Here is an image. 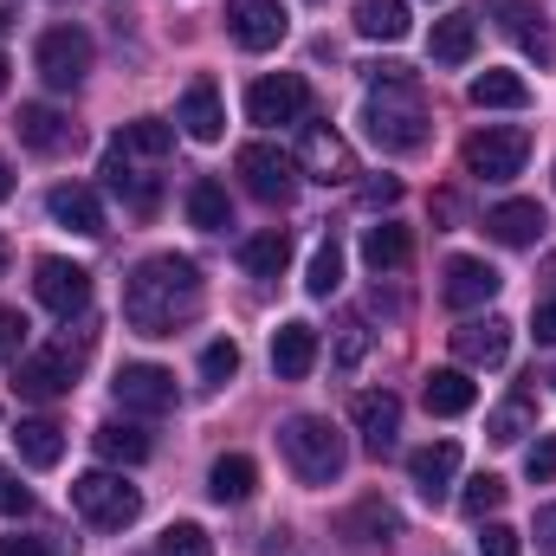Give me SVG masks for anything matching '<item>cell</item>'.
<instances>
[{
    "label": "cell",
    "instance_id": "obj_51",
    "mask_svg": "<svg viewBox=\"0 0 556 556\" xmlns=\"http://www.w3.org/2000/svg\"><path fill=\"white\" fill-rule=\"evenodd\" d=\"M13 194V168H7V155H0V201Z\"/></svg>",
    "mask_w": 556,
    "mask_h": 556
},
{
    "label": "cell",
    "instance_id": "obj_17",
    "mask_svg": "<svg viewBox=\"0 0 556 556\" xmlns=\"http://www.w3.org/2000/svg\"><path fill=\"white\" fill-rule=\"evenodd\" d=\"M273 369H278V382H304V376L317 369V330H311L304 317L278 324V337H273Z\"/></svg>",
    "mask_w": 556,
    "mask_h": 556
},
{
    "label": "cell",
    "instance_id": "obj_5",
    "mask_svg": "<svg viewBox=\"0 0 556 556\" xmlns=\"http://www.w3.org/2000/svg\"><path fill=\"white\" fill-rule=\"evenodd\" d=\"M233 168H240V181H247V194L253 201H266V207H291V194H298V162L273 149V142H247L240 155H233Z\"/></svg>",
    "mask_w": 556,
    "mask_h": 556
},
{
    "label": "cell",
    "instance_id": "obj_35",
    "mask_svg": "<svg viewBox=\"0 0 556 556\" xmlns=\"http://www.w3.org/2000/svg\"><path fill=\"white\" fill-rule=\"evenodd\" d=\"M505 33H511V39H518V46H525L531 59H544V65H551V59H556V39H551V33H544V20H538L531 7H518V0L505 7Z\"/></svg>",
    "mask_w": 556,
    "mask_h": 556
},
{
    "label": "cell",
    "instance_id": "obj_36",
    "mask_svg": "<svg viewBox=\"0 0 556 556\" xmlns=\"http://www.w3.org/2000/svg\"><path fill=\"white\" fill-rule=\"evenodd\" d=\"M505 492H511V485H505L498 472H479V479H466V492H459V511L485 525V518H492V511L505 505Z\"/></svg>",
    "mask_w": 556,
    "mask_h": 556
},
{
    "label": "cell",
    "instance_id": "obj_37",
    "mask_svg": "<svg viewBox=\"0 0 556 556\" xmlns=\"http://www.w3.org/2000/svg\"><path fill=\"white\" fill-rule=\"evenodd\" d=\"M124 149H130V155H149V162H162V155L175 149V130H168L162 117H137V124H124Z\"/></svg>",
    "mask_w": 556,
    "mask_h": 556
},
{
    "label": "cell",
    "instance_id": "obj_10",
    "mask_svg": "<svg viewBox=\"0 0 556 556\" xmlns=\"http://www.w3.org/2000/svg\"><path fill=\"white\" fill-rule=\"evenodd\" d=\"M33 291H39V304H46L52 317H72V311L91 304V273L72 266V260H39V266H33Z\"/></svg>",
    "mask_w": 556,
    "mask_h": 556
},
{
    "label": "cell",
    "instance_id": "obj_38",
    "mask_svg": "<svg viewBox=\"0 0 556 556\" xmlns=\"http://www.w3.org/2000/svg\"><path fill=\"white\" fill-rule=\"evenodd\" d=\"M531 427H538V415H531V402H525V395H511V402H505L498 415L485 420V433H492L498 446H518V440H525Z\"/></svg>",
    "mask_w": 556,
    "mask_h": 556
},
{
    "label": "cell",
    "instance_id": "obj_44",
    "mask_svg": "<svg viewBox=\"0 0 556 556\" xmlns=\"http://www.w3.org/2000/svg\"><path fill=\"white\" fill-rule=\"evenodd\" d=\"M479 556H518V531L511 525H485L479 531Z\"/></svg>",
    "mask_w": 556,
    "mask_h": 556
},
{
    "label": "cell",
    "instance_id": "obj_22",
    "mask_svg": "<svg viewBox=\"0 0 556 556\" xmlns=\"http://www.w3.org/2000/svg\"><path fill=\"white\" fill-rule=\"evenodd\" d=\"M453 472H459V446L453 440H433V446H415L408 453V479L420 485V498H446Z\"/></svg>",
    "mask_w": 556,
    "mask_h": 556
},
{
    "label": "cell",
    "instance_id": "obj_40",
    "mask_svg": "<svg viewBox=\"0 0 556 556\" xmlns=\"http://www.w3.org/2000/svg\"><path fill=\"white\" fill-rule=\"evenodd\" d=\"M155 556H214V538H207L201 525H168V531L155 538Z\"/></svg>",
    "mask_w": 556,
    "mask_h": 556
},
{
    "label": "cell",
    "instance_id": "obj_14",
    "mask_svg": "<svg viewBox=\"0 0 556 556\" xmlns=\"http://www.w3.org/2000/svg\"><path fill=\"white\" fill-rule=\"evenodd\" d=\"M298 168H304L311 181H350V175H356V155H350V142L337 137V130H324V124H304Z\"/></svg>",
    "mask_w": 556,
    "mask_h": 556
},
{
    "label": "cell",
    "instance_id": "obj_27",
    "mask_svg": "<svg viewBox=\"0 0 556 556\" xmlns=\"http://www.w3.org/2000/svg\"><path fill=\"white\" fill-rule=\"evenodd\" d=\"M415 260V233L408 227H369L363 233V266L369 273H402Z\"/></svg>",
    "mask_w": 556,
    "mask_h": 556
},
{
    "label": "cell",
    "instance_id": "obj_15",
    "mask_svg": "<svg viewBox=\"0 0 556 556\" xmlns=\"http://www.w3.org/2000/svg\"><path fill=\"white\" fill-rule=\"evenodd\" d=\"M440 298L453 311H472V304H492L498 298V273L485 260H446V278H440Z\"/></svg>",
    "mask_w": 556,
    "mask_h": 556
},
{
    "label": "cell",
    "instance_id": "obj_16",
    "mask_svg": "<svg viewBox=\"0 0 556 556\" xmlns=\"http://www.w3.org/2000/svg\"><path fill=\"white\" fill-rule=\"evenodd\" d=\"M175 124H181L194 142H220V130H227V111H220V91H214V78H194V85L181 91V111H175Z\"/></svg>",
    "mask_w": 556,
    "mask_h": 556
},
{
    "label": "cell",
    "instance_id": "obj_42",
    "mask_svg": "<svg viewBox=\"0 0 556 556\" xmlns=\"http://www.w3.org/2000/svg\"><path fill=\"white\" fill-rule=\"evenodd\" d=\"M201 376H207V382H233V376H240V343H233V337H214V343L201 350Z\"/></svg>",
    "mask_w": 556,
    "mask_h": 556
},
{
    "label": "cell",
    "instance_id": "obj_4",
    "mask_svg": "<svg viewBox=\"0 0 556 556\" xmlns=\"http://www.w3.org/2000/svg\"><path fill=\"white\" fill-rule=\"evenodd\" d=\"M72 505H78V518H91V525H104V531L137 525V511H142L137 485H124L117 472H78V479H72Z\"/></svg>",
    "mask_w": 556,
    "mask_h": 556
},
{
    "label": "cell",
    "instance_id": "obj_8",
    "mask_svg": "<svg viewBox=\"0 0 556 556\" xmlns=\"http://www.w3.org/2000/svg\"><path fill=\"white\" fill-rule=\"evenodd\" d=\"M525 155H531V137H525L518 124L479 130V137L466 142V168H472L479 181H511V175L525 168Z\"/></svg>",
    "mask_w": 556,
    "mask_h": 556
},
{
    "label": "cell",
    "instance_id": "obj_3",
    "mask_svg": "<svg viewBox=\"0 0 556 556\" xmlns=\"http://www.w3.org/2000/svg\"><path fill=\"white\" fill-rule=\"evenodd\" d=\"M363 124H369V137L382 142V149H395V155L420 149L427 142V104H420L415 78L408 85H376L369 104H363Z\"/></svg>",
    "mask_w": 556,
    "mask_h": 556
},
{
    "label": "cell",
    "instance_id": "obj_12",
    "mask_svg": "<svg viewBox=\"0 0 556 556\" xmlns=\"http://www.w3.org/2000/svg\"><path fill=\"white\" fill-rule=\"evenodd\" d=\"M285 7L278 0H227V33L247 46V52H273L278 39H285Z\"/></svg>",
    "mask_w": 556,
    "mask_h": 556
},
{
    "label": "cell",
    "instance_id": "obj_50",
    "mask_svg": "<svg viewBox=\"0 0 556 556\" xmlns=\"http://www.w3.org/2000/svg\"><path fill=\"white\" fill-rule=\"evenodd\" d=\"M538 343H556V298L538 304Z\"/></svg>",
    "mask_w": 556,
    "mask_h": 556
},
{
    "label": "cell",
    "instance_id": "obj_28",
    "mask_svg": "<svg viewBox=\"0 0 556 556\" xmlns=\"http://www.w3.org/2000/svg\"><path fill=\"white\" fill-rule=\"evenodd\" d=\"M253 485H260V466H253L247 453H227V459H214V472H207L214 505H247V498H253Z\"/></svg>",
    "mask_w": 556,
    "mask_h": 556
},
{
    "label": "cell",
    "instance_id": "obj_31",
    "mask_svg": "<svg viewBox=\"0 0 556 556\" xmlns=\"http://www.w3.org/2000/svg\"><path fill=\"white\" fill-rule=\"evenodd\" d=\"M91 446H98L111 466H142V459H149V433L130 427V420H104V427L91 433Z\"/></svg>",
    "mask_w": 556,
    "mask_h": 556
},
{
    "label": "cell",
    "instance_id": "obj_25",
    "mask_svg": "<svg viewBox=\"0 0 556 556\" xmlns=\"http://www.w3.org/2000/svg\"><path fill=\"white\" fill-rule=\"evenodd\" d=\"M427 52H433V65H466V59L479 52V20H472V13H446V20H433Z\"/></svg>",
    "mask_w": 556,
    "mask_h": 556
},
{
    "label": "cell",
    "instance_id": "obj_34",
    "mask_svg": "<svg viewBox=\"0 0 556 556\" xmlns=\"http://www.w3.org/2000/svg\"><path fill=\"white\" fill-rule=\"evenodd\" d=\"M188 220H194L201 233L233 227V201H227V188H220V181H194V188H188Z\"/></svg>",
    "mask_w": 556,
    "mask_h": 556
},
{
    "label": "cell",
    "instance_id": "obj_1",
    "mask_svg": "<svg viewBox=\"0 0 556 556\" xmlns=\"http://www.w3.org/2000/svg\"><path fill=\"white\" fill-rule=\"evenodd\" d=\"M194 311H201V266L181 260V253L142 260L124 285V324L137 337H175Z\"/></svg>",
    "mask_w": 556,
    "mask_h": 556
},
{
    "label": "cell",
    "instance_id": "obj_18",
    "mask_svg": "<svg viewBox=\"0 0 556 556\" xmlns=\"http://www.w3.org/2000/svg\"><path fill=\"white\" fill-rule=\"evenodd\" d=\"M350 420H356V433H363L376 453H389V446H395V433H402V402H395L389 389H369V395H356Z\"/></svg>",
    "mask_w": 556,
    "mask_h": 556
},
{
    "label": "cell",
    "instance_id": "obj_11",
    "mask_svg": "<svg viewBox=\"0 0 556 556\" xmlns=\"http://www.w3.org/2000/svg\"><path fill=\"white\" fill-rule=\"evenodd\" d=\"M453 356H459L466 369H498V363L511 356V324H505V317H466V324L453 330Z\"/></svg>",
    "mask_w": 556,
    "mask_h": 556
},
{
    "label": "cell",
    "instance_id": "obj_55",
    "mask_svg": "<svg viewBox=\"0 0 556 556\" xmlns=\"http://www.w3.org/2000/svg\"><path fill=\"white\" fill-rule=\"evenodd\" d=\"M551 382H556V376H551Z\"/></svg>",
    "mask_w": 556,
    "mask_h": 556
},
{
    "label": "cell",
    "instance_id": "obj_7",
    "mask_svg": "<svg viewBox=\"0 0 556 556\" xmlns=\"http://www.w3.org/2000/svg\"><path fill=\"white\" fill-rule=\"evenodd\" d=\"M247 117L266 124V130H278V124H304V117H311V85H304L298 72L260 78V85L247 91Z\"/></svg>",
    "mask_w": 556,
    "mask_h": 556
},
{
    "label": "cell",
    "instance_id": "obj_46",
    "mask_svg": "<svg viewBox=\"0 0 556 556\" xmlns=\"http://www.w3.org/2000/svg\"><path fill=\"white\" fill-rule=\"evenodd\" d=\"M395 201H402V181H395V175L363 181V207H395Z\"/></svg>",
    "mask_w": 556,
    "mask_h": 556
},
{
    "label": "cell",
    "instance_id": "obj_43",
    "mask_svg": "<svg viewBox=\"0 0 556 556\" xmlns=\"http://www.w3.org/2000/svg\"><path fill=\"white\" fill-rule=\"evenodd\" d=\"M525 472H531L538 485H544V479H556V433H544V440L525 453Z\"/></svg>",
    "mask_w": 556,
    "mask_h": 556
},
{
    "label": "cell",
    "instance_id": "obj_52",
    "mask_svg": "<svg viewBox=\"0 0 556 556\" xmlns=\"http://www.w3.org/2000/svg\"><path fill=\"white\" fill-rule=\"evenodd\" d=\"M7 26H13V13H7V7H0V33H7Z\"/></svg>",
    "mask_w": 556,
    "mask_h": 556
},
{
    "label": "cell",
    "instance_id": "obj_33",
    "mask_svg": "<svg viewBox=\"0 0 556 556\" xmlns=\"http://www.w3.org/2000/svg\"><path fill=\"white\" fill-rule=\"evenodd\" d=\"M240 266L253 278H278L285 266H291V240L278 233V227H266V233H253L247 247H240Z\"/></svg>",
    "mask_w": 556,
    "mask_h": 556
},
{
    "label": "cell",
    "instance_id": "obj_45",
    "mask_svg": "<svg viewBox=\"0 0 556 556\" xmlns=\"http://www.w3.org/2000/svg\"><path fill=\"white\" fill-rule=\"evenodd\" d=\"M0 556H72V544H39V538H0Z\"/></svg>",
    "mask_w": 556,
    "mask_h": 556
},
{
    "label": "cell",
    "instance_id": "obj_19",
    "mask_svg": "<svg viewBox=\"0 0 556 556\" xmlns=\"http://www.w3.org/2000/svg\"><path fill=\"white\" fill-rule=\"evenodd\" d=\"M46 214L59 220V227H72V233H104V207H98V194L91 188H78V181H59L52 194H46Z\"/></svg>",
    "mask_w": 556,
    "mask_h": 556
},
{
    "label": "cell",
    "instance_id": "obj_39",
    "mask_svg": "<svg viewBox=\"0 0 556 556\" xmlns=\"http://www.w3.org/2000/svg\"><path fill=\"white\" fill-rule=\"evenodd\" d=\"M337 285H343V247L324 240V247L311 253V278H304V291H311V298H330Z\"/></svg>",
    "mask_w": 556,
    "mask_h": 556
},
{
    "label": "cell",
    "instance_id": "obj_29",
    "mask_svg": "<svg viewBox=\"0 0 556 556\" xmlns=\"http://www.w3.org/2000/svg\"><path fill=\"white\" fill-rule=\"evenodd\" d=\"M466 98H472L479 111H525V104H531V85H525L518 72H479Z\"/></svg>",
    "mask_w": 556,
    "mask_h": 556
},
{
    "label": "cell",
    "instance_id": "obj_49",
    "mask_svg": "<svg viewBox=\"0 0 556 556\" xmlns=\"http://www.w3.org/2000/svg\"><path fill=\"white\" fill-rule=\"evenodd\" d=\"M538 544L556 556V505H544V511H538Z\"/></svg>",
    "mask_w": 556,
    "mask_h": 556
},
{
    "label": "cell",
    "instance_id": "obj_24",
    "mask_svg": "<svg viewBox=\"0 0 556 556\" xmlns=\"http://www.w3.org/2000/svg\"><path fill=\"white\" fill-rule=\"evenodd\" d=\"M20 142L26 149H39V155H59V149H72L78 130L52 111V104H20Z\"/></svg>",
    "mask_w": 556,
    "mask_h": 556
},
{
    "label": "cell",
    "instance_id": "obj_47",
    "mask_svg": "<svg viewBox=\"0 0 556 556\" xmlns=\"http://www.w3.org/2000/svg\"><path fill=\"white\" fill-rule=\"evenodd\" d=\"M26 511H33V492L13 485V479H0V518H26Z\"/></svg>",
    "mask_w": 556,
    "mask_h": 556
},
{
    "label": "cell",
    "instance_id": "obj_2",
    "mask_svg": "<svg viewBox=\"0 0 556 556\" xmlns=\"http://www.w3.org/2000/svg\"><path fill=\"white\" fill-rule=\"evenodd\" d=\"M278 446H285V459H291V472H298L304 485H330V479H343V466H350L343 433L324 415H291L278 427Z\"/></svg>",
    "mask_w": 556,
    "mask_h": 556
},
{
    "label": "cell",
    "instance_id": "obj_48",
    "mask_svg": "<svg viewBox=\"0 0 556 556\" xmlns=\"http://www.w3.org/2000/svg\"><path fill=\"white\" fill-rule=\"evenodd\" d=\"M20 330H26V317H20V311H7V304H0V363H7V356H13V350H20Z\"/></svg>",
    "mask_w": 556,
    "mask_h": 556
},
{
    "label": "cell",
    "instance_id": "obj_53",
    "mask_svg": "<svg viewBox=\"0 0 556 556\" xmlns=\"http://www.w3.org/2000/svg\"><path fill=\"white\" fill-rule=\"evenodd\" d=\"M0 278H7V240H0Z\"/></svg>",
    "mask_w": 556,
    "mask_h": 556
},
{
    "label": "cell",
    "instance_id": "obj_54",
    "mask_svg": "<svg viewBox=\"0 0 556 556\" xmlns=\"http://www.w3.org/2000/svg\"><path fill=\"white\" fill-rule=\"evenodd\" d=\"M0 91H7V59H0Z\"/></svg>",
    "mask_w": 556,
    "mask_h": 556
},
{
    "label": "cell",
    "instance_id": "obj_23",
    "mask_svg": "<svg viewBox=\"0 0 556 556\" xmlns=\"http://www.w3.org/2000/svg\"><path fill=\"white\" fill-rule=\"evenodd\" d=\"M420 402H427V415L453 420V415H466V408L479 402V382H472L466 369H433L427 389H420Z\"/></svg>",
    "mask_w": 556,
    "mask_h": 556
},
{
    "label": "cell",
    "instance_id": "obj_30",
    "mask_svg": "<svg viewBox=\"0 0 556 556\" xmlns=\"http://www.w3.org/2000/svg\"><path fill=\"white\" fill-rule=\"evenodd\" d=\"M402 531V511L389 505V498H363L350 518H343V538H356V544H389Z\"/></svg>",
    "mask_w": 556,
    "mask_h": 556
},
{
    "label": "cell",
    "instance_id": "obj_32",
    "mask_svg": "<svg viewBox=\"0 0 556 556\" xmlns=\"http://www.w3.org/2000/svg\"><path fill=\"white\" fill-rule=\"evenodd\" d=\"M363 39H408V0H356Z\"/></svg>",
    "mask_w": 556,
    "mask_h": 556
},
{
    "label": "cell",
    "instance_id": "obj_26",
    "mask_svg": "<svg viewBox=\"0 0 556 556\" xmlns=\"http://www.w3.org/2000/svg\"><path fill=\"white\" fill-rule=\"evenodd\" d=\"M13 453H20L33 472H46V466L65 459V427H59V420H20V427H13Z\"/></svg>",
    "mask_w": 556,
    "mask_h": 556
},
{
    "label": "cell",
    "instance_id": "obj_20",
    "mask_svg": "<svg viewBox=\"0 0 556 556\" xmlns=\"http://www.w3.org/2000/svg\"><path fill=\"white\" fill-rule=\"evenodd\" d=\"M104 188H111V194H124L137 214H149V207H155V181L137 168V155L124 149V137L104 149Z\"/></svg>",
    "mask_w": 556,
    "mask_h": 556
},
{
    "label": "cell",
    "instance_id": "obj_9",
    "mask_svg": "<svg viewBox=\"0 0 556 556\" xmlns=\"http://www.w3.org/2000/svg\"><path fill=\"white\" fill-rule=\"evenodd\" d=\"M111 395H117L130 415H168V408H175V376H168L162 363H124L117 382H111Z\"/></svg>",
    "mask_w": 556,
    "mask_h": 556
},
{
    "label": "cell",
    "instance_id": "obj_41",
    "mask_svg": "<svg viewBox=\"0 0 556 556\" xmlns=\"http://www.w3.org/2000/svg\"><path fill=\"white\" fill-rule=\"evenodd\" d=\"M363 356H369V324L363 317H343L337 324V369L350 376V369H363Z\"/></svg>",
    "mask_w": 556,
    "mask_h": 556
},
{
    "label": "cell",
    "instance_id": "obj_13",
    "mask_svg": "<svg viewBox=\"0 0 556 556\" xmlns=\"http://www.w3.org/2000/svg\"><path fill=\"white\" fill-rule=\"evenodd\" d=\"M72 369H78V363H72V350H65V343H52V350H33V356L20 363V376H13V382H20V395H26V402H59V395L72 389Z\"/></svg>",
    "mask_w": 556,
    "mask_h": 556
},
{
    "label": "cell",
    "instance_id": "obj_6",
    "mask_svg": "<svg viewBox=\"0 0 556 556\" xmlns=\"http://www.w3.org/2000/svg\"><path fill=\"white\" fill-rule=\"evenodd\" d=\"M33 65H39V78H46L52 91L85 85V72H91V33H85V26H46Z\"/></svg>",
    "mask_w": 556,
    "mask_h": 556
},
{
    "label": "cell",
    "instance_id": "obj_21",
    "mask_svg": "<svg viewBox=\"0 0 556 556\" xmlns=\"http://www.w3.org/2000/svg\"><path fill=\"white\" fill-rule=\"evenodd\" d=\"M485 233H492L498 247H538L544 207H538V201H498V207L485 214Z\"/></svg>",
    "mask_w": 556,
    "mask_h": 556
}]
</instances>
